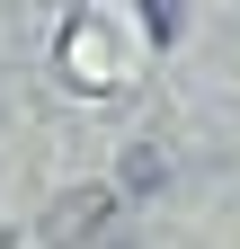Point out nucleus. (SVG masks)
<instances>
[{"instance_id": "1", "label": "nucleus", "mask_w": 240, "mask_h": 249, "mask_svg": "<svg viewBox=\"0 0 240 249\" xmlns=\"http://www.w3.org/2000/svg\"><path fill=\"white\" fill-rule=\"evenodd\" d=\"M142 27H152V45L169 53L178 45V0H142Z\"/></svg>"}]
</instances>
